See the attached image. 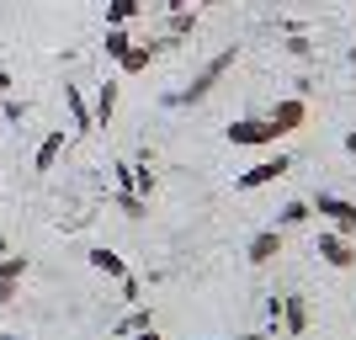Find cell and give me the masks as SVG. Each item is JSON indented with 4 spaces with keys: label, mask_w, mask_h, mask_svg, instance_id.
<instances>
[{
    "label": "cell",
    "mask_w": 356,
    "mask_h": 340,
    "mask_svg": "<svg viewBox=\"0 0 356 340\" xmlns=\"http://www.w3.org/2000/svg\"><path fill=\"white\" fill-rule=\"evenodd\" d=\"M0 118H6V122H22V118H27V102H16V90H11V96H0Z\"/></svg>",
    "instance_id": "7402d4cb"
},
{
    "label": "cell",
    "mask_w": 356,
    "mask_h": 340,
    "mask_svg": "<svg viewBox=\"0 0 356 340\" xmlns=\"http://www.w3.org/2000/svg\"><path fill=\"white\" fill-rule=\"evenodd\" d=\"M351 64H356V48H351Z\"/></svg>",
    "instance_id": "836d02e7"
},
{
    "label": "cell",
    "mask_w": 356,
    "mask_h": 340,
    "mask_svg": "<svg viewBox=\"0 0 356 340\" xmlns=\"http://www.w3.org/2000/svg\"><path fill=\"white\" fill-rule=\"evenodd\" d=\"M287 54H293V59H309V54H314L309 32H287Z\"/></svg>",
    "instance_id": "603a6c76"
},
{
    "label": "cell",
    "mask_w": 356,
    "mask_h": 340,
    "mask_svg": "<svg viewBox=\"0 0 356 340\" xmlns=\"http://www.w3.org/2000/svg\"><path fill=\"white\" fill-rule=\"evenodd\" d=\"M282 239H287V229H277V223H271V229H261V234H250V245H245V261H250L255 271L271 266V261L282 255Z\"/></svg>",
    "instance_id": "8992f818"
},
{
    "label": "cell",
    "mask_w": 356,
    "mask_h": 340,
    "mask_svg": "<svg viewBox=\"0 0 356 340\" xmlns=\"http://www.w3.org/2000/svg\"><path fill=\"white\" fill-rule=\"evenodd\" d=\"M160 48H170V43H165V38H160V43H134V48L118 59V74H144L149 64L160 59Z\"/></svg>",
    "instance_id": "9c48e42d"
},
{
    "label": "cell",
    "mask_w": 356,
    "mask_h": 340,
    "mask_svg": "<svg viewBox=\"0 0 356 340\" xmlns=\"http://www.w3.org/2000/svg\"><path fill=\"white\" fill-rule=\"evenodd\" d=\"M144 16V0H106V27H128Z\"/></svg>",
    "instance_id": "5bb4252c"
},
{
    "label": "cell",
    "mask_w": 356,
    "mask_h": 340,
    "mask_svg": "<svg viewBox=\"0 0 356 340\" xmlns=\"http://www.w3.org/2000/svg\"><path fill=\"white\" fill-rule=\"evenodd\" d=\"M134 340H160V330H144V335H134Z\"/></svg>",
    "instance_id": "f546056e"
},
{
    "label": "cell",
    "mask_w": 356,
    "mask_h": 340,
    "mask_svg": "<svg viewBox=\"0 0 356 340\" xmlns=\"http://www.w3.org/2000/svg\"><path fill=\"white\" fill-rule=\"evenodd\" d=\"M197 6H218V0H197Z\"/></svg>",
    "instance_id": "d6a6232c"
},
{
    "label": "cell",
    "mask_w": 356,
    "mask_h": 340,
    "mask_svg": "<svg viewBox=\"0 0 356 340\" xmlns=\"http://www.w3.org/2000/svg\"><path fill=\"white\" fill-rule=\"evenodd\" d=\"M277 319H282L287 335H309V298L287 293V298H282V314H277Z\"/></svg>",
    "instance_id": "8fae6325"
},
{
    "label": "cell",
    "mask_w": 356,
    "mask_h": 340,
    "mask_svg": "<svg viewBox=\"0 0 356 340\" xmlns=\"http://www.w3.org/2000/svg\"><path fill=\"white\" fill-rule=\"evenodd\" d=\"M102 48H106V59L118 64L122 54H128V48H134V32L128 27H106V38H102Z\"/></svg>",
    "instance_id": "ac0fdd59"
},
{
    "label": "cell",
    "mask_w": 356,
    "mask_h": 340,
    "mask_svg": "<svg viewBox=\"0 0 356 340\" xmlns=\"http://www.w3.org/2000/svg\"><path fill=\"white\" fill-rule=\"evenodd\" d=\"M64 106H70V122H74V138H86V133H96V112L86 106V96L74 86H64Z\"/></svg>",
    "instance_id": "30bf717a"
},
{
    "label": "cell",
    "mask_w": 356,
    "mask_h": 340,
    "mask_svg": "<svg viewBox=\"0 0 356 340\" xmlns=\"http://www.w3.org/2000/svg\"><path fill=\"white\" fill-rule=\"evenodd\" d=\"M112 181H118V192H134V165L118 160V165H112Z\"/></svg>",
    "instance_id": "cb8c5ba5"
},
{
    "label": "cell",
    "mask_w": 356,
    "mask_h": 340,
    "mask_svg": "<svg viewBox=\"0 0 356 340\" xmlns=\"http://www.w3.org/2000/svg\"><path fill=\"white\" fill-rule=\"evenodd\" d=\"M234 59H239V48H223L218 59H208V64H202V74H197L192 86L170 96V106H197V102H208L213 90H218V80H223L229 70H234Z\"/></svg>",
    "instance_id": "6da1fadb"
},
{
    "label": "cell",
    "mask_w": 356,
    "mask_h": 340,
    "mask_svg": "<svg viewBox=\"0 0 356 340\" xmlns=\"http://www.w3.org/2000/svg\"><path fill=\"white\" fill-rule=\"evenodd\" d=\"M266 118H271V128H277V138H287V133H298V128L309 122V102H303V96H282Z\"/></svg>",
    "instance_id": "52a82bcc"
},
{
    "label": "cell",
    "mask_w": 356,
    "mask_h": 340,
    "mask_svg": "<svg viewBox=\"0 0 356 340\" xmlns=\"http://www.w3.org/2000/svg\"><path fill=\"white\" fill-rule=\"evenodd\" d=\"M346 154H356V128H351V133H346Z\"/></svg>",
    "instance_id": "f1b7e54d"
},
{
    "label": "cell",
    "mask_w": 356,
    "mask_h": 340,
    "mask_svg": "<svg viewBox=\"0 0 356 340\" xmlns=\"http://www.w3.org/2000/svg\"><path fill=\"white\" fill-rule=\"evenodd\" d=\"M309 207L319 213V218H325V229H335V234H351V239H356V202H351V197L319 192V197H314Z\"/></svg>",
    "instance_id": "3957f363"
},
{
    "label": "cell",
    "mask_w": 356,
    "mask_h": 340,
    "mask_svg": "<svg viewBox=\"0 0 356 340\" xmlns=\"http://www.w3.org/2000/svg\"><path fill=\"white\" fill-rule=\"evenodd\" d=\"M309 218H314V207L303 202V197H293V202H282V213H277V229H303Z\"/></svg>",
    "instance_id": "e0dca14e"
},
{
    "label": "cell",
    "mask_w": 356,
    "mask_h": 340,
    "mask_svg": "<svg viewBox=\"0 0 356 340\" xmlns=\"http://www.w3.org/2000/svg\"><path fill=\"white\" fill-rule=\"evenodd\" d=\"M192 32H197V6L192 11H170V22H165V38H170V43H186Z\"/></svg>",
    "instance_id": "2e32d148"
},
{
    "label": "cell",
    "mask_w": 356,
    "mask_h": 340,
    "mask_svg": "<svg viewBox=\"0 0 356 340\" xmlns=\"http://www.w3.org/2000/svg\"><path fill=\"white\" fill-rule=\"evenodd\" d=\"M197 0H165V11H192Z\"/></svg>",
    "instance_id": "83f0119b"
},
{
    "label": "cell",
    "mask_w": 356,
    "mask_h": 340,
    "mask_svg": "<svg viewBox=\"0 0 356 340\" xmlns=\"http://www.w3.org/2000/svg\"><path fill=\"white\" fill-rule=\"evenodd\" d=\"M234 340H266V335H234Z\"/></svg>",
    "instance_id": "1f68e13d"
},
{
    "label": "cell",
    "mask_w": 356,
    "mask_h": 340,
    "mask_svg": "<svg viewBox=\"0 0 356 340\" xmlns=\"http://www.w3.org/2000/svg\"><path fill=\"white\" fill-rule=\"evenodd\" d=\"M0 271H6V277H16V282H27L32 261H27V255H0Z\"/></svg>",
    "instance_id": "44dd1931"
},
{
    "label": "cell",
    "mask_w": 356,
    "mask_h": 340,
    "mask_svg": "<svg viewBox=\"0 0 356 340\" xmlns=\"http://www.w3.org/2000/svg\"><path fill=\"white\" fill-rule=\"evenodd\" d=\"M314 255H319L325 266H335V271H351V266H356V239H351V234H335V229H319Z\"/></svg>",
    "instance_id": "5b68a950"
},
{
    "label": "cell",
    "mask_w": 356,
    "mask_h": 340,
    "mask_svg": "<svg viewBox=\"0 0 356 340\" xmlns=\"http://www.w3.org/2000/svg\"><path fill=\"white\" fill-rule=\"evenodd\" d=\"M0 255H11V239H6V234H0Z\"/></svg>",
    "instance_id": "4dcf8cb0"
},
{
    "label": "cell",
    "mask_w": 356,
    "mask_h": 340,
    "mask_svg": "<svg viewBox=\"0 0 356 340\" xmlns=\"http://www.w3.org/2000/svg\"><path fill=\"white\" fill-rule=\"evenodd\" d=\"M118 80H106L102 90H96V106H90V112H96V128H106V122H112V112H118Z\"/></svg>",
    "instance_id": "9a60e30c"
},
{
    "label": "cell",
    "mask_w": 356,
    "mask_h": 340,
    "mask_svg": "<svg viewBox=\"0 0 356 340\" xmlns=\"http://www.w3.org/2000/svg\"><path fill=\"white\" fill-rule=\"evenodd\" d=\"M112 202H118L122 213H128V218H144V207H149V197H138V192H118V197H112Z\"/></svg>",
    "instance_id": "d6986e66"
},
{
    "label": "cell",
    "mask_w": 356,
    "mask_h": 340,
    "mask_svg": "<svg viewBox=\"0 0 356 340\" xmlns=\"http://www.w3.org/2000/svg\"><path fill=\"white\" fill-rule=\"evenodd\" d=\"M86 261H90L96 271H102V277H112V282H122V277H128V261H122L118 250H106V245H96V250H90Z\"/></svg>",
    "instance_id": "4fadbf2b"
},
{
    "label": "cell",
    "mask_w": 356,
    "mask_h": 340,
    "mask_svg": "<svg viewBox=\"0 0 356 340\" xmlns=\"http://www.w3.org/2000/svg\"><path fill=\"white\" fill-rule=\"evenodd\" d=\"M287 170H293L287 154H266V160H255L250 170H239V176H234V192H261V186H271V181H282Z\"/></svg>",
    "instance_id": "277c9868"
},
{
    "label": "cell",
    "mask_w": 356,
    "mask_h": 340,
    "mask_svg": "<svg viewBox=\"0 0 356 340\" xmlns=\"http://www.w3.org/2000/svg\"><path fill=\"white\" fill-rule=\"evenodd\" d=\"M223 138H229L234 149H271V144H282L277 128H271V118H234L229 128H223Z\"/></svg>",
    "instance_id": "7a4b0ae2"
},
{
    "label": "cell",
    "mask_w": 356,
    "mask_h": 340,
    "mask_svg": "<svg viewBox=\"0 0 356 340\" xmlns=\"http://www.w3.org/2000/svg\"><path fill=\"white\" fill-rule=\"evenodd\" d=\"M154 186H160V181H154L149 160H144V165H134V192H138V197H154Z\"/></svg>",
    "instance_id": "ffe728a7"
},
{
    "label": "cell",
    "mask_w": 356,
    "mask_h": 340,
    "mask_svg": "<svg viewBox=\"0 0 356 340\" xmlns=\"http://www.w3.org/2000/svg\"><path fill=\"white\" fill-rule=\"evenodd\" d=\"M144 330H154V309H149V303H134V309L118 319V335L134 340V335H144Z\"/></svg>",
    "instance_id": "7c38bea8"
},
{
    "label": "cell",
    "mask_w": 356,
    "mask_h": 340,
    "mask_svg": "<svg viewBox=\"0 0 356 340\" xmlns=\"http://www.w3.org/2000/svg\"><path fill=\"white\" fill-rule=\"evenodd\" d=\"M16 293H22V282H16V277H6V271H0V303H16Z\"/></svg>",
    "instance_id": "484cf974"
},
{
    "label": "cell",
    "mask_w": 356,
    "mask_h": 340,
    "mask_svg": "<svg viewBox=\"0 0 356 340\" xmlns=\"http://www.w3.org/2000/svg\"><path fill=\"white\" fill-rule=\"evenodd\" d=\"M64 149H70V133H64V128L43 133V144H38V154H32V170H38V176H48V170L59 165V154H64Z\"/></svg>",
    "instance_id": "ba28073f"
},
{
    "label": "cell",
    "mask_w": 356,
    "mask_h": 340,
    "mask_svg": "<svg viewBox=\"0 0 356 340\" xmlns=\"http://www.w3.org/2000/svg\"><path fill=\"white\" fill-rule=\"evenodd\" d=\"M118 287H122V303H144V287H138V277H134V271H128V277H122Z\"/></svg>",
    "instance_id": "d4e9b609"
},
{
    "label": "cell",
    "mask_w": 356,
    "mask_h": 340,
    "mask_svg": "<svg viewBox=\"0 0 356 340\" xmlns=\"http://www.w3.org/2000/svg\"><path fill=\"white\" fill-rule=\"evenodd\" d=\"M16 90V80H11V70H0V96H11Z\"/></svg>",
    "instance_id": "4316f807"
}]
</instances>
